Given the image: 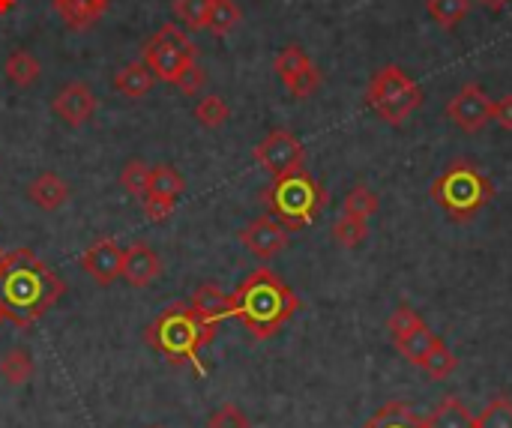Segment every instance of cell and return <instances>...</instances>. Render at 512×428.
<instances>
[{"mask_svg": "<svg viewBox=\"0 0 512 428\" xmlns=\"http://www.w3.org/2000/svg\"><path fill=\"white\" fill-rule=\"evenodd\" d=\"M66 285L63 279L39 261L30 249H15L0 261V303L6 309V321L15 327H30L48 309L57 306Z\"/></svg>", "mask_w": 512, "mask_h": 428, "instance_id": "obj_1", "label": "cell"}, {"mask_svg": "<svg viewBox=\"0 0 512 428\" xmlns=\"http://www.w3.org/2000/svg\"><path fill=\"white\" fill-rule=\"evenodd\" d=\"M297 309V294L267 267L249 273L231 294V318H237L255 339H273Z\"/></svg>", "mask_w": 512, "mask_h": 428, "instance_id": "obj_2", "label": "cell"}, {"mask_svg": "<svg viewBox=\"0 0 512 428\" xmlns=\"http://www.w3.org/2000/svg\"><path fill=\"white\" fill-rule=\"evenodd\" d=\"M216 336V327L210 324H201L195 318V312L189 306H168L147 330H144V342L159 351L162 357H168L171 363L183 366H195L198 375H204V366H201V351L213 342Z\"/></svg>", "mask_w": 512, "mask_h": 428, "instance_id": "obj_3", "label": "cell"}, {"mask_svg": "<svg viewBox=\"0 0 512 428\" xmlns=\"http://www.w3.org/2000/svg\"><path fill=\"white\" fill-rule=\"evenodd\" d=\"M261 201L282 228L303 231L324 210L327 192L306 168H297V171H291L285 177H273V183L264 189Z\"/></svg>", "mask_w": 512, "mask_h": 428, "instance_id": "obj_4", "label": "cell"}, {"mask_svg": "<svg viewBox=\"0 0 512 428\" xmlns=\"http://www.w3.org/2000/svg\"><path fill=\"white\" fill-rule=\"evenodd\" d=\"M495 198L492 180L468 159H453L432 183V201L453 219L468 222Z\"/></svg>", "mask_w": 512, "mask_h": 428, "instance_id": "obj_5", "label": "cell"}, {"mask_svg": "<svg viewBox=\"0 0 512 428\" xmlns=\"http://www.w3.org/2000/svg\"><path fill=\"white\" fill-rule=\"evenodd\" d=\"M366 102L384 123L399 126L423 105V87L399 66H384L369 81Z\"/></svg>", "mask_w": 512, "mask_h": 428, "instance_id": "obj_6", "label": "cell"}, {"mask_svg": "<svg viewBox=\"0 0 512 428\" xmlns=\"http://www.w3.org/2000/svg\"><path fill=\"white\" fill-rule=\"evenodd\" d=\"M141 60L150 66L156 81L177 84L180 75L195 63V45L189 42V36L177 24H165L144 42Z\"/></svg>", "mask_w": 512, "mask_h": 428, "instance_id": "obj_7", "label": "cell"}, {"mask_svg": "<svg viewBox=\"0 0 512 428\" xmlns=\"http://www.w3.org/2000/svg\"><path fill=\"white\" fill-rule=\"evenodd\" d=\"M255 162L270 174V177H285L297 168H303L306 162V147L300 144V138L288 129H273L270 135H264L255 150H252Z\"/></svg>", "mask_w": 512, "mask_h": 428, "instance_id": "obj_8", "label": "cell"}, {"mask_svg": "<svg viewBox=\"0 0 512 428\" xmlns=\"http://www.w3.org/2000/svg\"><path fill=\"white\" fill-rule=\"evenodd\" d=\"M387 330H390V336H393V345L417 366L426 354H429V348L438 342V336L429 330V324L420 318V312H414L411 306H399L393 315H390V321H387Z\"/></svg>", "mask_w": 512, "mask_h": 428, "instance_id": "obj_9", "label": "cell"}, {"mask_svg": "<svg viewBox=\"0 0 512 428\" xmlns=\"http://www.w3.org/2000/svg\"><path fill=\"white\" fill-rule=\"evenodd\" d=\"M273 66H276V75L282 78L285 90L294 99H309L318 90V84H321L318 66L309 60V54L300 45H285Z\"/></svg>", "mask_w": 512, "mask_h": 428, "instance_id": "obj_10", "label": "cell"}, {"mask_svg": "<svg viewBox=\"0 0 512 428\" xmlns=\"http://www.w3.org/2000/svg\"><path fill=\"white\" fill-rule=\"evenodd\" d=\"M447 117L468 135L486 129L492 123V96L480 84H465L447 105Z\"/></svg>", "mask_w": 512, "mask_h": 428, "instance_id": "obj_11", "label": "cell"}, {"mask_svg": "<svg viewBox=\"0 0 512 428\" xmlns=\"http://www.w3.org/2000/svg\"><path fill=\"white\" fill-rule=\"evenodd\" d=\"M81 270L102 288L114 285L123 276V249L111 237H99L81 255Z\"/></svg>", "mask_w": 512, "mask_h": 428, "instance_id": "obj_12", "label": "cell"}, {"mask_svg": "<svg viewBox=\"0 0 512 428\" xmlns=\"http://www.w3.org/2000/svg\"><path fill=\"white\" fill-rule=\"evenodd\" d=\"M288 228H282L273 216H258L255 222H249L237 237L246 246V252H252L258 261H270L279 252H285L288 246Z\"/></svg>", "mask_w": 512, "mask_h": 428, "instance_id": "obj_13", "label": "cell"}, {"mask_svg": "<svg viewBox=\"0 0 512 428\" xmlns=\"http://www.w3.org/2000/svg\"><path fill=\"white\" fill-rule=\"evenodd\" d=\"M51 111L69 126H84L96 111V96L84 81H72L57 90V96L51 99Z\"/></svg>", "mask_w": 512, "mask_h": 428, "instance_id": "obj_14", "label": "cell"}, {"mask_svg": "<svg viewBox=\"0 0 512 428\" xmlns=\"http://www.w3.org/2000/svg\"><path fill=\"white\" fill-rule=\"evenodd\" d=\"M159 273H162V261L147 243H132L123 249V279L132 288L153 285L159 279Z\"/></svg>", "mask_w": 512, "mask_h": 428, "instance_id": "obj_15", "label": "cell"}, {"mask_svg": "<svg viewBox=\"0 0 512 428\" xmlns=\"http://www.w3.org/2000/svg\"><path fill=\"white\" fill-rule=\"evenodd\" d=\"M195 318L201 324L219 327L225 318H231V294H225L222 288H216L213 282H204L195 294H192V306Z\"/></svg>", "mask_w": 512, "mask_h": 428, "instance_id": "obj_16", "label": "cell"}, {"mask_svg": "<svg viewBox=\"0 0 512 428\" xmlns=\"http://www.w3.org/2000/svg\"><path fill=\"white\" fill-rule=\"evenodd\" d=\"M69 195H72L69 183H66L60 174H54V171H42V174L33 177L30 186H27V198H30L39 210H45V213L60 210V207L69 201Z\"/></svg>", "mask_w": 512, "mask_h": 428, "instance_id": "obj_17", "label": "cell"}, {"mask_svg": "<svg viewBox=\"0 0 512 428\" xmlns=\"http://www.w3.org/2000/svg\"><path fill=\"white\" fill-rule=\"evenodd\" d=\"M51 6L63 18L66 27L87 30V27H93L108 12L111 0H51Z\"/></svg>", "mask_w": 512, "mask_h": 428, "instance_id": "obj_18", "label": "cell"}, {"mask_svg": "<svg viewBox=\"0 0 512 428\" xmlns=\"http://www.w3.org/2000/svg\"><path fill=\"white\" fill-rule=\"evenodd\" d=\"M114 90L123 93L126 99H144L153 84H156V75L150 72V66L144 60H135V63H126L123 69L114 72Z\"/></svg>", "mask_w": 512, "mask_h": 428, "instance_id": "obj_19", "label": "cell"}, {"mask_svg": "<svg viewBox=\"0 0 512 428\" xmlns=\"http://www.w3.org/2000/svg\"><path fill=\"white\" fill-rule=\"evenodd\" d=\"M183 189H186V183L177 174V168H171V165H150V186H147L144 198H159V201L177 204Z\"/></svg>", "mask_w": 512, "mask_h": 428, "instance_id": "obj_20", "label": "cell"}, {"mask_svg": "<svg viewBox=\"0 0 512 428\" xmlns=\"http://www.w3.org/2000/svg\"><path fill=\"white\" fill-rule=\"evenodd\" d=\"M423 428H474V417L468 414L465 402L459 396H447L426 420Z\"/></svg>", "mask_w": 512, "mask_h": 428, "instance_id": "obj_21", "label": "cell"}, {"mask_svg": "<svg viewBox=\"0 0 512 428\" xmlns=\"http://www.w3.org/2000/svg\"><path fill=\"white\" fill-rule=\"evenodd\" d=\"M36 366H33V357L24 351V348H9L3 357H0V378L9 384V387H24L30 384Z\"/></svg>", "mask_w": 512, "mask_h": 428, "instance_id": "obj_22", "label": "cell"}, {"mask_svg": "<svg viewBox=\"0 0 512 428\" xmlns=\"http://www.w3.org/2000/svg\"><path fill=\"white\" fill-rule=\"evenodd\" d=\"M360 428H423V420L405 402H387L375 417H369Z\"/></svg>", "mask_w": 512, "mask_h": 428, "instance_id": "obj_23", "label": "cell"}, {"mask_svg": "<svg viewBox=\"0 0 512 428\" xmlns=\"http://www.w3.org/2000/svg\"><path fill=\"white\" fill-rule=\"evenodd\" d=\"M240 21H243V12L234 0H210L204 30H210L213 36H228Z\"/></svg>", "mask_w": 512, "mask_h": 428, "instance_id": "obj_24", "label": "cell"}, {"mask_svg": "<svg viewBox=\"0 0 512 428\" xmlns=\"http://www.w3.org/2000/svg\"><path fill=\"white\" fill-rule=\"evenodd\" d=\"M6 78L15 84V87H30V84H36L39 81V72H42V66H39V60L30 54V51H24V48H18V51H12L9 57H6Z\"/></svg>", "mask_w": 512, "mask_h": 428, "instance_id": "obj_25", "label": "cell"}, {"mask_svg": "<svg viewBox=\"0 0 512 428\" xmlns=\"http://www.w3.org/2000/svg\"><path fill=\"white\" fill-rule=\"evenodd\" d=\"M429 378H435V381H444V378H450L453 372H456V366H459V360H456V354L444 345V339H438L432 348H429V354L417 363Z\"/></svg>", "mask_w": 512, "mask_h": 428, "instance_id": "obj_26", "label": "cell"}, {"mask_svg": "<svg viewBox=\"0 0 512 428\" xmlns=\"http://www.w3.org/2000/svg\"><path fill=\"white\" fill-rule=\"evenodd\" d=\"M378 207H381V201H378V195L366 183H357L345 195V201H342V213L345 216H354V219H363V222H369L378 213Z\"/></svg>", "mask_w": 512, "mask_h": 428, "instance_id": "obj_27", "label": "cell"}, {"mask_svg": "<svg viewBox=\"0 0 512 428\" xmlns=\"http://www.w3.org/2000/svg\"><path fill=\"white\" fill-rule=\"evenodd\" d=\"M426 9L435 24L450 30L471 12V0H426Z\"/></svg>", "mask_w": 512, "mask_h": 428, "instance_id": "obj_28", "label": "cell"}, {"mask_svg": "<svg viewBox=\"0 0 512 428\" xmlns=\"http://www.w3.org/2000/svg\"><path fill=\"white\" fill-rule=\"evenodd\" d=\"M195 120L204 126V129H219L231 120V108L222 96H204L198 105H195Z\"/></svg>", "mask_w": 512, "mask_h": 428, "instance_id": "obj_29", "label": "cell"}, {"mask_svg": "<svg viewBox=\"0 0 512 428\" xmlns=\"http://www.w3.org/2000/svg\"><path fill=\"white\" fill-rule=\"evenodd\" d=\"M369 237V222L363 219H354V216H339L336 225H333V240L342 246V249H357L363 246V240Z\"/></svg>", "mask_w": 512, "mask_h": 428, "instance_id": "obj_30", "label": "cell"}, {"mask_svg": "<svg viewBox=\"0 0 512 428\" xmlns=\"http://www.w3.org/2000/svg\"><path fill=\"white\" fill-rule=\"evenodd\" d=\"M474 428H512V399H507V396L492 399L474 417Z\"/></svg>", "mask_w": 512, "mask_h": 428, "instance_id": "obj_31", "label": "cell"}, {"mask_svg": "<svg viewBox=\"0 0 512 428\" xmlns=\"http://www.w3.org/2000/svg\"><path fill=\"white\" fill-rule=\"evenodd\" d=\"M120 186L135 195V198H144L147 195V186H150V165L141 162V159H129L120 171Z\"/></svg>", "mask_w": 512, "mask_h": 428, "instance_id": "obj_32", "label": "cell"}, {"mask_svg": "<svg viewBox=\"0 0 512 428\" xmlns=\"http://www.w3.org/2000/svg\"><path fill=\"white\" fill-rule=\"evenodd\" d=\"M207 9H210V0H174V15L189 30H204Z\"/></svg>", "mask_w": 512, "mask_h": 428, "instance_id": "obj_33", "label": "cell"}, {"mask_svg": "<svg viewBox=\"0 0 512 428\" xmlns=\"http://www.w3.org/2000/svg\"><path fill=\"white\" fill-rule=\"evenodd\" d=\"M207 428H252V423H249V417L237 405H222L219 411L210 414Z\"/></svg>", "mask_w": 512, "mask_h": 428, "instance_id": "obj_34", "label": "cell"}, {"mask_svg": "<svg viewBox=\"0 0 512 428\" xmlns=\"http://www.w3.org/2000/svg\"><path fill=\"white\" fill-rule=\"evenodd\" d=\"M204 81H207V72H204L198 63H192V66L180 75V81H177L174 87H177L180 93H186V96H195V93L204 87Z\"/></svg>", "mask_w": 512, "mask_h": 428, "instance_id": "obj_35", "label": "cell"}, {"mask_svg": "<svg viewBox=\"0 0 512 428\" xmlns=\"http://www.w3.org/2000/svg\"><path fill=\"white\" fill-rule=\"evenodd\" d=\"M141 204H144V216L150 219V222H165V219H171V213H174V207L177 204H171V201H159V198H141Z\"/></svg>", "mask_w": 512, "mask_h": 428, "instance_id": "obj_36", "label": "cell"}, {"mask_svg": "<svg viewBox=\"0 0 512 428\" xmlns=\"http://www.w3.org/2000/svg\"><path fill=\"white\" fill-rule=\"evenodd\" d=\"M492 120H495L501 129L512 132V93L501 96L498 102H492Z\"/></svg>", "mask_w": 512, "mask_h": 428, "instance_id": "obj_37", "label": "cell"}, {"mask_svg": "<svg viewBox=\"0 0 512 428\" xmlns=\"http://www.w3.org/2000/svg\"><path fill=\"white\" fill-rule=\"evenodd\" d=\"M480 3H483L486 9H492V12H501L510 0H480Z\"/></svg>", "mask_w": 512, "mask_h": 428, "instance_id": "obj_38", "label": "cell"}, {"mask_svg": "<svg viewBox=\"0 0 512 428\" xmlns=\"http://www.w3.org/2000/svg\"><path fill=\"white\" fill-rule=\"evenodd\" d=\"M15 6V0H0V12H9Z\"/></svg>", "mask_w": 512, "mask_h": 428, "instance_id": "obj_39", "label": "cell"}, {"mask_svg": "<svg viewBox=\"0 0 512 428\" xmlns=\"http://www.w3.org/2000/svg\"><path fill=\"white\" fill-rule=\"evenodd\" d=\"M6 321V309H3V303H0V324Z\"/></svg>", "mask_w": 512, "mask_h": 428, "instance_id": "obj_40", "label": "cell"}, {"mask_svg": "<svg viewBox=\"0 0 512 428\" xmlns=\"http://www.w3.org/2000/svg\"><path fill=\"white\" fill-rule=\"evenodd\" d=\"M147 428H162V426H147Z\"/></svg>", "mask_w": 512, "mask_h": 428, "instance_id": "obj_41", "label": "cell"}, {"mask_svg": "<svg viewBox=\"0 0 512 428\" xmlns=\"http://www.w3.org/2000/svg\"><path fill=\"white\" fill-rule=\"evenodd\" d=\"M0 261H3V252H0Z\"/></svg>", "mask_w": 512, "mask_h": 428, "instance_id": "obj_42", "label": "cell"}]
</instances>
